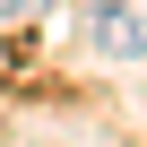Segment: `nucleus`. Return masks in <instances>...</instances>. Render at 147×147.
<instances>
[{"instance_id": "1", "label": "nucleus", "mask_w": 147, "mask_h": 147, "mask_svg": "<svg viewBox=\"0 0 147 147\" xmlns=\"http://www.w3.org/2000/svg\"><path fill=\"white\" fill-rule=\"evenodd\" d=\"M95 26V52L104 61H147V0H113L104 18H87Z\"/></svg>"}, {"instance_id": "2", "label": "nucleus", "mask_w": 147, "mask_h": 147, "mask_svg": "<svg viewBox=\"0 0 147 147\" xmlns=\"http://www.w3.org/2000/svg\"><path fill=\"white\" fill-rule=\"evenodd\" d=\"M43 9H52V0H0V26H35Z\"/></svg>"}]
</instances>
